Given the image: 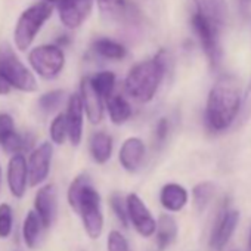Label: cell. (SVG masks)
<instances>
[{
    "label": "cell",
    "mask_w": 251,
    "mask_h": 251,
    "mask_svg": "<svg viewBox=\"0 0 251 251\" xmlns=\"http://www.w3.org/2000/svg\"><path fill=\"white\" fill-rule=\"evenodd\" d=\"M241 108V93L232 75H222L211 87L205 106V123L213 132H223L235 121Z\"/></svg>",
    "instance_id": "6da1fadb"
},
{
    "label": "cell",
    "mask_w": 251,
    "mask_h": 251,
    "mask_svg": "<svg viewBox=\"0 0 251 251\" xmlns=\"http://www.w3.org/2000/svg\"><path fill=\"white\" fill-rule=\"evenodd\" d=\"M68 204L80 214L86 233L96 239L103 229V214L100 208V197L92 185V179L87 173L78 175L68 188Z\"/></svg>",
    "instance_id": "7a4b0ae2"
},
{
    "label": "cell",
    "mask_w": 251,
    "mask_h": 251,
    "mask_svg": "<svg viewBox=\"0 0 251 251\" xmlns=\"http://www.w3.org/2000/svg\"><path fill=\"white\" fill-rule=\"evenodd\" d=\"M166 65L167 59L163 50L152 59L135 65L126 77V92L141 103L152 100L166 74Z\"/></svg>",
    "instance_id": "3957f363"
},
{
    "label": "cell",
    "mask_w": 251,
    "mask_h": 251,
    "mask_svg": "<svg viewBox=\"0 0 251 251\" xmlns=\"http://www.w3.org/2000/svg\"><path fill=\"white\" fill-rule=\"evenodd\" d=\"M52 12L53 5L46 2H37L20 15L14 28V43L17 49L25 52L31 46L39 31L52 17Z\"/></svg>",
    "instance_id": "277c9868"
},
{
    "label": "cell",
    "mask_w": 251,
    "mask_h": 251,
    "mask_svg": "<svg viewBox=\"0 0 251 251\" xmlns=\"http://www.w3.org/2000/svg\"><path fill=\"white\" fill-rule=\"evenodd\" d=\"M0 73L8 80L12 89L33 93L39 89L37 80L31 70L18 58L15 49L9 43L0 45Z\"/></svg>",
    "instance_id": "5b68a950"
},
{
    "label": "cell",
    "mask_w": 251,
    "mask_h": 251,
    "mask_svg": "<svg viewBox=\"0 0 251 251\" xmlns=\"http://www.w3.org/2000/svg\"><path fill=\"white\" fill-rule=\"evenodd\" d=\"M28 62L34 73L45 80L56 78L65 65V55L58 45H42L28 53Z\"/></svg>",
    "instance_id": "8992f818"
},
{
    "label": "cell",
    "mask_w": 251,
    "mask_h": 251,
    "mask_svg": "<svg viewBox=\"0 0 251 251\" xmlns=\"http://www.w3.org/2000/svg\"><path fill=\"white\" fill-rule=\"evenodd\" d=\"M192 27L200 39V43L210 64L213 67H217L222 59V49H220V43L217 37L219 27H216L213 23H210L205 17H202L198 12L192 17Z\"/></svg>",
    "instance_id": "52a82bcc"
},
{
    "label": "cell",
    "mask_w": 251,
    "mask_h": 251,
    "mask_svg": "<svg viewBox=\"0 0 251 251\" xmlns=\"http://www.w3.org/2000/svg\"><path fill=\"white\" fill-rule=\"evenodd\" d=\"M52 157H53V145L50 142H43L31 151L27 160L30 186H39L48 179L50 172Z\"/></svg>",
    "instance_id": "ba28073f"
},
{
    "label": "cell",
    "mask_w": 251,
    "mask_h": 251,
    "mask_svg": "<svg viewBox=\"0 0 251 251\" xmlns=\"http://www.w3.org/2000/svg\"><path fill=\"white\" fill-rule=\"evenodd\" d=\"M239 222V213L233 208H225L219 214L211 235H210V250L223 251L229 239L232 238Z\"/></svg>",
    "instance_id": "9c48e42d"
},
{
    "label": "cell",
    "mask_w": 251,
    "mask_h": 251,
    "mask_svg": "<svg viewBox=\"0 0 251 251\" xmlns=\"http://www.w3.org/2000/svg\"><path fill=\"white\" fill-rule=\"evenodd\" d=\"M126 204H127L129 220L132 222L135 229L142 236H152L157 230V223L144 201L136 194H130L126 198Z\"/></svg>",
    "instance_id": "30bf717a"
},
{
    "label": "cell",
    "mask_w": 251,
    "mask_h": 251,
    "mask_svg": "<svg viewBox=\"0 0 251 251\" xmlns=\"http://www.w3.org/2000/svg\"><path fill=\"white\" fill-rule=\"evenodd\" d=\"M8 188L15 198H23L30 185L28 161L24 154H14L8 164Z\"/></svg>",
    "instance_id": "8fae6325"
},
{
    "label": "cell",
    "mask_w": 251,
    "mask_h": 251,
    "mask_svg": "<svg viewBox=\"0 0 251 251\" xmlns=\"http://www.w3.org/2000/svg\"><path fill=\"white\" fill-rule=\"evenodd\" d=\"M92 6L93 0H64L56 6V9L61 23L67 28L75 30L87 20L92 12Z\"/></svg>",
    "instance_id": "7c38bea8"
},
{
    "label": "cell",
    "mask_w": 251,
    "mask_h": 251,
    "mask_svg": "<svg viewBox=\"0 0 251 251\" xmlns=\"http://www.w3.org/2000/svg\"><path fill=\"white\" fill-rule=\"evenodd\" d=\"M56 207H58V198H56V188L52 183H48L42 186L34 198V210L39 214V217L43 222L45 229H49L52 223L56 219Z\"/></svg>",
    "instance_id": "4fadbf2b"
},
{
    "label": "cell",
    "mask_w": 251,
    "mask_h": 251,
    "mask_svg": "<svg viewBox=\"0 0 251 251\" xmlns=\"http://www.w3.org/2000/svg\"><path fill=\"white\" fill-rule=\"evenodd\" d=\"M83 115H84V106H83L80 93H74L68 98L67 112H65L67 126H68V139L74 147L80 145V142H81Z\"/></svg>",
    "instance_id": "5bb4252c"
},
{
    "label": "cell",
    "mask_w": 251,
    "mask_h": 251,
    "mask_svg": "<svg viewBox=\"0 0 251 251\" xmlns=\"http://www.w3.org/2000/svg\"><path fill=\"white\" fill-rule=\"evenodd\" d=\"M80 98L84 106V112L92 124L100 123L103 117V102L102 96L93 87L90 77H84L80 83Z\"/></svg>",
    "instance_id": "9a60e30c"
},
{
    "label": "cell",
    "mask_w": 251,
    "mask_h": 251,
    "mask_svg": "<svg viewBox=\"0 0 251 251\" xmlns=\"http://www.w3.org/2000/svg\"><path fill=\"white\" fill-rule=\"evenodd\" d=\"M144 157H145L144 142L139 138H129L121 145L118 160H120V164L124 167V170L135 173L139 170L144 161Z\"/></svg>",
    "instance_id": "2e32d148"
},
{
    "label": "cell",
    "mask_w": 251,
    "mask_h": 251,
    "mask_svg": "<svg viewBox=\"0 0 251 251\" xmlns=\"http://www.w3.org/2000/svg\"><path fill=\"white\" fill-rule=\"evenodd\" d=\"M163 207L169 211H180L188 202V192L182 185L167 183L163 186L160 194Z\"/></svg>",
    "instance_id": "e0dca14e"
},
{
    "label": "cell",
    "mask_w": 251,
    "mask_h": 251,
    "mask_svg": "<svg viewBox=\"0 0 251 251\" xmlns=\"http://www.w3.org/2000/svg\"><path fill=\"white\" fill-rule=\"evenodd\" d=\"M198 14L205 17L216 27H222L226 20L227 8L225 0H194Z\"/></svg>",
    "instance_id": "ac0fdd59"
},
{
    "label": "cell",
    "mask_w": 251,
    "mask_h": 251,
    "mask_svg": "<svg viewBox=\"0 0 251 251\" xmlns=\"http://www.w3.org/2000/svg\"><path fill=\"white\" fill-rule=\"evenodd\" d=\"M89 148L92 158L98 164H105L112 154V138L103 132H96L90 138Z\"/></svg>",
    "instance_id": "d6986e66"
},
{
    "label": "cell",
    "mask_w": 251,
    "mask_h": 251,
    "mask_svg": "<svg viewBox=\"0 0 251 251\" xmlns=\"http://www.w3.org/2000/svg\"><path fill=\"white\" fill-rule=\"evenodd\" d=\"M43 229H45L43 222L39 217V214L36 213V210L28 211L25 219H24V225H23V238H24V242L28 248L37 247Z\"/></svg>",
    "instance_id": "ffe728a7"
},
{
    "label": "cell",
    "mask_w": 251,
    "mask_h": 251,
    "mask_svg": "<svg viewBox=\"0 0 251 251\" xmlns=\"http://www.w3.org/2000/svg\"><path fill=\"white\" fill-rule=\"evenodd\" d=\"M106 108L109 112V118L114 124H123L132 115L130 103L121 95H111L106 99Z\"/></svg>",
    "instance_id": "44dd1931"
},
{
    "label": "cell",
    "mask_w": 251,
    "mask_h": 251,
    "mask_svg": "<svg viewBox=\"0 0 251 251\" xmlns=\"http://www.w3.org/2000/svg\"><path fill=\"white\" fill-rule=\"evenodd\" d=\"M157 244L160 250L167 248L177 236V223L175 217L169 214H163L157 223Z\"/></svg>",
    "instance_id": "7402d4cb"
},
{
    "label": "cell",
    "mask_w": 251,
    "mask_h": 251,
    "mask_svg": "<svg viewBox=\"0 0 251 251\" xmlns=\"http://www.w3.org/2000/svg\"><path fill=\"white\" fill-rule=\"evenodd\" d=\"M93 50L105 59H123L126 56V48L109 39L95 40Z\"/></svg>",
    "instance_id": "603a6c76"
},
{
    "label": "cell",
    "mask_w": 251,
    "mask_h": 251,
    "mask_svg": "<svg viewBox=\"0 0 251 251\" xmlns=\"http://www.w3.org/2000/svg\"><path fill=\"white\" fill-rule=\"evenodd\" d=\"M98 8L108 20H120L127 15V0H96Z\"/></svg>",
    "instance_id": "cb8c5ba5"
},
{
    "label": "cell",
    "mask_w": 251,
    "mask_h": 251,
    "mask_svg": "<svg viewBox=\"0 0 251 251\" xmlns=\"http://www.w3.org/2000/svg\"><path fill=\"white\" fill-rule=\"evenodd\" d=\"M90 81H92L93 87L96 89V92L103 99H108L112 95V92H114L115 74L111 73V71H100V73L95 74L93 77H90Z\"/></svg>",
    "instance_id": "d4e9b609"
},
{
    "label": "cell",
    "mask_w": 251,
    "mask_h": 251,
    "mask_svg": "<svg viewBox=\"0 0 251 251\" xmlns=\"http://www.w3.org/2000/svg\"><path fill=\"white\" fill-rule=\"evenodd\" d=\"M214 195V185L211 182H202L198 183L192 191L194 205L198 211H204L207 205L210 204L211 198Z\"/></svg>",
    "instance_id": "484cf974"
},
{
    "label": "cell",
    "mask_w": 251,
    "mask_h": 251,
    "mask_svg": "<svg viewBox=\"0 0 251 251\" xmlns=\"http://www.w3.org/2000/svg\"><path fill=\"white\" fill-rule=\"evenodd\" d=\"M64 100H65V92L64 90H50L48 93H43L39 98L37 105H39L42 112L50 114V112L56 111L62 105Z\"/></svg>",
    "instance_id": "4316f807"
},
{
    "label": "cell",
    "mask_w": 251,
    "mask_h": 251,
    "mask_svg": "<svg viewBox=\"0 0 251 251\" xmlns=\"http://www.w3.org/2000/svg\"><path fill=\"white\" fill-rule=\"evenodd\" d=\"M49 135H50V141L56 145H62L65 142V139L68 138V126H67V117L65 112L58 114L49 127Z\"/></svg>",
    "instance_id": "83f0119b"
},
{
    "label": "cell",
    "mask_w": 251,
    "mask_h": 251,
    "mask_svg": "<svg viewBox=\"0 0 251 251\" xmlns=\"http://www.w3.org/2000/svg\"><path fill=\"white\" fill-rule=\"evenodd\" d=\"M14 227V210L8 202L0 204V239L11 236Z\"/></svg>",
    "instance_id": "f1b7e54d"
},
{
    "label": "cell",
    "mask_w": 251,
    "mask_h": 251,
    "mask_svg": "<svg viewBox=\"0 0 251 251\" xmlns=\"http://www.w3.org/2000/svg\"><path fill=\"white\" fill-rule=\"evenodd\" d=\"M109 204H111V208L114 211V214L117 216L118 222L124 226V227H129V213H127V204L126 201H123L121 195L118 194H112L111 198H109Z\"/></svg>",
    "instance_id": "f546056e"
},
{
    "label": "cell",
    "mask_w": 251,
    "mask_h": 251,
    "mask_svg": "<svg viewBox=\"0 0 251 251\" xmlns=\"http://www.w3.org/2000/svg\"><path fill=\"white\" fill-rule=\"evenodd\" d=\"M106 250L108 251H130L127 239H126V236L118 230H111L109 232Z\"/></svg>",
    "instance_id": "4dcf8cb0"
},
{
    "label": "cell",
    "mask_w": 251,
    "mask_h": 251,
    "mask_svg": "<svg viewBox=\"0 0 251 251\" xmlns=\"http://www.w3.org/2000/svg\"><path fill=\"white\" fill-rule=\"evenodd\" d=\"M15 121L14 117L8 112H0V144H2L9 135L15 132Z\"/></svg>",
    "instance_id": "1f68e13d"
},
{
    "label": "cell",
    "mask_w": 251,
    "mask_h": 251,
    "mask_svg": "<svg viewBox=\"0 0 251 251\" xmlns=\"http://www.w3.org/2000/svg\"><path fill=\"white\" fill-rule=\"evenodd\" d=\"M169 135V120L167 118H160L157 127H155V141L158 145H163L167 139Z\"/></svg>",
    "instance_id": "d6a6232c"
},
{
    "label": "cell",
    "mask_w": 251,
    "mask_h": 251,
    "mask_svg": "<svg viewBox=\"0 0 251 251\" xmlns=\"http://www.w3.org/2000/svg\"><path fill=\"white\" fill-rule=\"evenodd\" d=\"M12 86L8 83V80L2 75V73H0V96H5L11 92Z\"/></svg>",
    "instance_id": "836d02e7"
},
{
    "label": "cell",
    "mask_w": 251,
    "mask_h": 251,
    "mask_svg": "<svg viewBox=\"0 0 251 251\" xmlns=\"http://www.w3.org/2000/svg\"><path fill=\"white\" fill-rule=\"evenodd\" d=\"M238 2H239V6L244 12H247L251 8V0H238Z\"/></svg>",
    "instance_id": "e575fe53"
},
{
    "label": "cell",
    "mask_w": 251,
    "mask_h": 251,
    "mask_svg": "<svg viewBox=\"0 0 251 251\" xmlns=\"http://www.w3.org/2000/svg\"><path fill=\"white\" fill-rule=\"evenodd\" d=\"M70 43V39H68V36H61L58 40H56V45L59 46V48H64L65 45H68Z\"/></svg>",
    "instance_id": "d590c367"
},
{
    "label": "cell",
    "mask_w": 251,
    "mask_h": 251,
    "mask_svg": "<svg viewBox=\"0 0 251 251\" xmlns=\"http://www.w3.org/2000/svg\"><path fill=\"white\" fill-rule=\"evenodd\" d=\"M39 2H46V3H50L53 6H58L61 2H64V0H39Z\"/></svg>",
    "instance_id": "8d00e7d4"
},
{
    "label": "cell",
    "mask_w": 251,
    "mask_h": 251,
    "mask_svg": "<svg viewBox=\"0 0 251 251\" xmlns=\"http://www.w3.org/2000/svg\"><path fill=\"white\" fill-rule=\"evenodd\" d=\"M247 251H251V230H250V236H248V247Z\"/></svg>",
    "instance_id": "74e56055"
},
{
    "label": "cell",
    "mask_w": 251,
    "mask_h": 251,
    "mask_svg": "<svg viewBox=\"0 0 251 251\" xmlns=\"http://www.w3.org/2000/svg\"><path fill=\"white\" fill-rule=\"evenodd\" d=\"M0 186H2V167H0Z\"/></svg>",
    "instance_id": "f35d334b"
}]
</instances>
